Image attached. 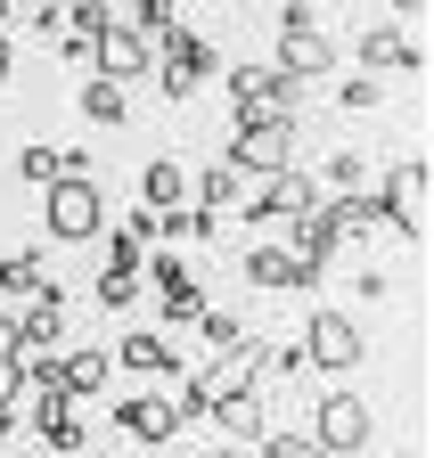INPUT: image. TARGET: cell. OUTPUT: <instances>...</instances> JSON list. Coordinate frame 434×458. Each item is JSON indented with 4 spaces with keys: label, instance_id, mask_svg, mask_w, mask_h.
I'll use <instances>...</instances> for the list:
<instances>
[{
    "label": "cell",
    "instance_id": "obj_1",
    "mask_svg": "<svg viewBox=\"0 0 434 458\" xmlns=\"http://www.w3.org/2000/svg\"><path fill=\"white\" fill-rule=\"evenodd\" d=\"M213 74H222V49H213L205 33H189V25H165V33H156V90H165L173 106H189Z\"/></svg>",
    "mask_w": 434,
    "mask_h": 458
},
{
    "label": "cell",
    "instance_id": "obj_2",
    "mask_svg": "<svg viewBox=\"0 0 434 458\" xmlns=\"http://www.w3.org/2000/svg\"><path fill=\"white\" fill-rule=\"evenodd\" d=\"M246 181H262V172H287L295 164V114H262V106H238V123H230V156Z\"/></svg>",
    "mask_w": 434,
    "mask_h": 458
},
{
    "label": "cell",
    "instance_id": "obj_3",
    "mask_svg": "<svg viewBox=\"0 0 434 458\" xmlns=\"http://www.w3.org/2000/svg\"><path fill=\"white\" fill-rule=\"evenodd\" d=\"M262 352H270L262 335H238L230 352H213V360L189 377V393H181V418H205L222 393H246V385H262Z\"/></svg>",
    "mask_w": 434,
    "mask_h": 458
},
{
    "label": "cell",
    "instance_id": "obj_4",
    "mask_svg": "<svg viewBox=\"0 0 434 458\" xmlns=\"http://www.w3.org/2000/svg\"><path fill=\"white\" fill-rule=\"evenodd\" d=\"M426 189H434V172H426V156H402L386 181H377V197H369V213H377V229H402L410 246H426Z\"/></svg>",
    "mask_w": 434,
    "mask_h": 458
},
{
    "label": "cell",
    "instance_id": "obj_5",
    "mask_svg": "<svg viewBox=\"0 0 434 458\" xmlns=\"http://www.w3.org/2000/svg\"><path fill=\"white\" fill-rule=\"evenodd\" d=\"M41 229H49L58 246H90L98 229H106L98 181H74V172H66V181H49V189H41Z\"/></svg>",
    "mask_w": 434,
    "mask_h": 458
},
{
    "label": "cell",
    "instance_id": "obj_6",
    "mask_svg": "<svg viewBox=\"0 0 434 458\" xmlns=\"http://www.w3.org/2000/svg\"><path fill=\"white\" fill-rule=\"evenodd\" d=\"M361 360H369V335H361L353 311H311V319H303V369H319V377H353Z\"/></svg>",
    "mask_w": 434,
    "mask_h": 458
},
{
    "label": "cell",
    "instance_id": "obj_7",
    "mask_svg": "<svg viewBox=\"0 0 434 458\" xmlns=\"http://www.w3.org/2000/svg\"><path fill=\"white\" fill-rule=\"evenodd\" d=\"M369 434H377V418H369L361 393H319V401H311V442L328 450V458H361Z\"/></svg>",
    "mask_w": 434,
    "mask_h": 458
},
{
    "label": "cell",
    "instance_id": "obj_8",
    "mask_svg": "<svg viewBox=\"0 0 434 458\" xmlns=\"http://www.w3.org/2000/svg\"><path fill=\"white\" fill-rule=\"evenodd\" d=\"M90 74H98V82H123V90H132V82H148V74H156V41H148V33H132V25L115 17V25L98 33V49H90Z\"/></svg>",
    "mask_w": 434,
    "mask_h": 458
},
{
    "label": "cell",
    "instance_id": "obj_9",
    "mask_svg": "<svg viewBox=\"0 0 434 458\" xmlns=\"http://www.w3.org/2000/svg\"><path fill=\"white\" fill-rule=\"evenodd\" d=\"M238 205H246V221H254V229H262V221H295L303 205H319V181L287 164V172H262V181H254Z\"/></svg>",
    "mask_w": 434,
    "mask_h": 458
},
{
    "label": "cell",
    "instance_id": "obj_10",
    "mask_svg": "<svg viewBox=\"0 0 434 458\" xmlns=\"http://www.w3.org/2000/svg\"><path fill=\"white\" fill-rule=\"evenodd\" d=\"M181 426H189V418H181V401H165V393H123V401H115V434L140 442V450H165Z\"/></svg>",
    "mask_w": 434,
    "mask_h": 458
},
{
    "label": "cell",
    "instance_id": "obj_11",
    "mask_svg": "<svg viewBox=\"0 0 434 458\" xmlns=\"http://www.w3.org/2000/svg\"><path fill=\"white\" fill-rule=\"evenodd\" d=\"M246 286H254V295H303V286H319V270H311L295 246L254 238V254H246Z\"/></svg>",
    "mask_w": 434,
    "mask_h": 458
},
{
    "label": "cell",
    "instance_id": "obj_12",
    "mask_svg": "<svg viewBox=\"0 0 434 458\" xmlns=\"http://www.w3.org/2000/svg\"><path fill=\"white\" fill-rule=\"evenodd\" d=\"M33 434L58 450V458H82V450H90V426L74 418V401H66L58 385H49V393H33Z\"/></svg>",
    "mask_w": 434,
    "mask_h": 458
},
{
    "label": "cell",
    "instance_id": "obj_13",
    "mask_svg": "<svg viewBox=\"0 0 434 458\" xmlns=\"http://www.w3.org/2000/svg\"><path fill=\"white\" fill-rule=\"evenodd\" d=\"M66 344V286H41L17 311V352H58Z\"/></svg>",
    "mask_w": 434,
    "mask_h": 458
},
{
    "label": "cell",
    "instance_id": "obj_14",
    "mask_svg": "<svg viewBox=\"0 0 434 458\" xmlns=\"http://www.w3.org/2000/svg\"><path fill=\"white\" fill-rule=\"evenodd\" d=\"M270 66L279 74H295V82H319L336 66V41L319 33V25H303V33H279V57H270Z\"/></svg>",
    "mask_w": 434,
    "mask_h": 458
},
{
    "label": "cell",
    "instance_id": "obj_15",
    "mask_svg": "<svg viewBox=\"0 0 434 458\" xmlns=\"http://www.w3.org/2000/svg\"><path fill=\"white\" fill-rule=\"evenodd\" d=\"M361 66L369 74H426V49L410 33H394V25H369L361 33Z\"/></svg>",
    "mask_w": 434,
    "mask_h": 458
},
{
    "label": "cell",
    "instance_id": "obj_16",
    "mask_svg": "<svg viewBox=\"0 0 434 458\" xmlns=\"http://www.w3.org/2000/svg\"><path fill=\"white\" fill-rule=\"evenodd\" d=\"M106 360H115V369H132V377H173V369H181V360H173V344L156 335V327H132Z\"/></svg>",
    "mask_w": 434,
    "mask_h": 458
},
{
    "label": "cell",
    "instance_id": "obj_17",
    "mask_svg": "<svg viewBox=\"0 0 434 458\" xmlns=\"http://www.w3.org/2000/svg\"><path fill=\"white\" fill-rule=\"evenodd\" d=\"M41 286H58V278H49V254H41V246H25V254L0 262V295H9V303H33Z\"/></svg>",
    "mask_w": 434,
    "mask_h": 458
},
{
    "label": "cell",
    "instance_id": "obj_18",
    "mask_svg": "<svg viewBox=\"0 0 434 458\" xmlns=\"http://www.w3.org/2000/svg\"><path fill=\"white\" fill-rule=\"evenodd\" d=\"M205 418H222V434H230V442H254V434L270 426V418H262V385H246V393H222Z\"/></svg>",
    "mask_w": 434,
    "mask_h": 458
},
{
    "label": "cell",
    "instance_id": "obj_19",
    "mask_svg": "<svg viewBox=\"0 0 434 458\" xmlns=\"http://www.w3.org/2000/svg\"><path fill=\"white\" fill-rule=\"evenodd\" d=\"M140 205H148V213H173V205H189V172H181L173 156H156V164L140 172Z\"/></svg>",
    "mask_w": 434,
    "mask_h": 458
},
{
    "label": "cell",
    "instance_id": "obj_20",
    "mask_svg": "<svg viewBox=\"0 0 434 458\" xmlns=\"http://www.w3.org/2000/svg\"><path fill=\"white\" fill-rule=\"evenodd\" d=\"M106 369H115V360H106L98 344H74V352H58V393H66V401H74V393H98Z\"/></svg>",
    "mask_w": 434,
    "mask_h": 458
},
{
    "label": "cell",
    "instance_id": "obj_21",
    "mask_svg": "<svg viewBox=\"0 0 434 458\" xmlns=\"http://www.w3.org/2000/svg\"><path fill=\"white\" fill-rule=\"evenodd\" d=\"M238 197H246V172L238 164H205L197 181H189V205H205V213H230Z\"/></svg>",
    "mask_w": 434,
    "mask_h": 458
},
{
    "label": "cell",
    "instance_id": "obj_22",
    "mask_svg": "<svg viewBox=\"0 0 434 458\" xmlns=\"http://www.w3.org/2000/svg\"><path fill=\"white\" fill-rule=\"evenodd\" d=\"M82 114H90L98 131H123V123H132V90H123V82H98V74H90V82H82Z\"/></svg>",
    "mask_w": 434,
    "mask_h": 458
},
{
    "label": "cell",
    "instance_id": "obj_23",
    "mask_svg": "<svg viewBox=\"0 0 434 458\" xmlns=\"http://www.w3.org/2000/svg\"><path fill=\"white\" fill-rule=\"evenodd\" d=\"M90 295H98L106 311H132V295H140V262H106V270H98V286H90Z\"/></svg>",
    "mask_w": 434,
    "mask_h": 458
},
{
    "label": "cell",
    "instance_id": "obj_24",
    "mask_svg": "<svg viewBox=\"0 0 434 458\" xmlns=\"http://www.w3.org/2000/svg\"><path fill=\"white\" fill-rule=\"evenodd\" d=\"M140 278H156L173 295V286H197V262L189 254H140Z\"/></svg>",
    "mask_w": 434,
    "mask_h": 458
},
{
    "label": "cell",
    "instance_id": "obj_25",
    "mask_svg": "<svg viewBox=\"0 0 434 458\" xmlns=\"http://www.w3.org/2000/svg\"><path fill=\"white\" fill-rule=\"evenodd\" d=\"M17 172H25L33 189H49V181H58V172H66V148H49V140H33V148L17 156Z\"/></svg>",
    "mask_w": 434,
    "mask_h": 458
},
{
    "label": "cell",
    "instance_id": "obj_26",
    "mask_svg": "<svg viewBox=\"0 0 434 458\" xmlns=\"http://www.w3.org/2000/svg\"><path fill=\"white\" fill-rule=\"evenodd\" d=\"M115 17H123L132 33H148V41H156V33H165V25H173V0H123V9H115Z\"/></svg>",
    "mask_w": 434,
    "mask_h": 458
},
{
    "label": "cell",
    "instance_id": "obj_27",
    "mask_svg": "<svg viewBox=\"0 0 434 458\" xmlns=\"http://www.w3.org/2000/svg\"><path fill=\"white\" fill-rule=\"evenodd\" d=\"M197 335L213 344V352H230V344H238V335H254V327H246L238 311H197Z\"/></svg>",
    "mask_w": 434,
    "mask_h": 458
},
{
    "label": "cell",
    "instance_id": "obj_28",
    "mask_svg": "<svg viewBox=\"0 0 434 458\" xmlns=\"http://www.w3.org/2000/svg\"><path fill=\"white\" fill-rule=\"evenodd\" d=\"M254 442H262V458H328V450H319L311 434H279V426H262Z\"/></svg>",
    "mask_w": 434,
    "mask_h": 458
},
{
    "label": "cell",
    "instance_id": "obj_29",
    "mask_svg": "<svg viewBox=\"0 0 434 458\" xmlns=\"http://www.w3.org/2000/svg\"><path fill=\"white\" fill-rule=\"evenodd\" d=\"M361 181H369V164H361L353 148H336V156H328V181H319V189H336V197H353Z\"/></svg>",
    "mask_w": 434,
    "mask_h": 458
},
{
    "label": "cell",
    "instance_id": "obj_30",
    "mask_svg": "<svg viewBox=\"0 0 434 458\" xmlns=\"http://www.w3.org/2000/svg\"><path fill=\"white\" fill-rule=\"evenodd\" d=\"M377 98H386V90H377V74H345V82H336V106H345V114H369Z\"/></svg>",
    "mask_w": 434,
    "mask_h": 458
},
{
    "label": "cell",
    "instance_id": "obj_31",
    "mask_svg": "<svg viewBox=\"0 0 434 458\" xmlns=\"http://www.w3.org/2000/svg\"><path fill=\"white\" fill-rule=\"evenodd\" d=\"M197 311H205V278H197V286H173V295H165V327H189Z\"/></svg>",
    "mask_w": 434,
    "mask_h": 458
},
{
    "label": "cell",
    "instance_id": "obj_32",
    "mask_svg": "<svg viewBox=\"0 0 434 458\" xmlns=\"http://www.w3.org/2000/svg\"><path fill=\"white\" fill-rule=\"evenodd\" d=\"M262 82H270V66H238L230 74V106H262Z\"/></svg>",
    "mask_w": 434,
    "mask_h": 458
},
{
    "label": "cell",
    "instance_id": "obj_33",
    "mask_svg": "<svg viewBox=\"0 0 434 458\" xmlns=\"http://www.w3.org/2000/svg\"><path fill=\"white\" fill-rule=\"evenodd\" d=\"M303 25H319L311 0H279V33H303Z\"/></svg>",
    "mask_w": 434,
    "mask_h": 458
},
{
    "label": "cell",
    "instance_id": "obj_34",
    "mask_svg": "<svg viewBox=\"0 0 434 458\" xmlns=\"http://www.w3.org/2000/svg\"><path fill=\"white\" fill-rule=\"evenodd\" d=\"M17 393H25V369H17V352H9V360H0V410H9Z\"/></svg>",
    "mask_w": 434,
    "mask_h": 458
},
{
    "label": "cell",
    "instance_id": "obj_35",
    "mask_svg": "<svg viewBox=\"0 0 434 458\" xmlns=\"http://www.w3.org/2000/svg\"><path fill=\"white\" fill-rule=\"evenodd\" d=\"M9 352H17V311L0 303V360H9Z\"/></svg>",
    "mask_w": 434,
    "mask_h": 458
},
{
    "label": "cell",
    "instance_id": "obj_36",
    "mask_svg": "<svg viewBox=\"0 0 434 458\" xmlns=\"http://www.w3.org/2000/svg\"><path fill=\"white\" fill-rule=\"evenodd\" d=\"M9 66H17V57H9V33H0V90H9Z\"/></svg>",
    "mask_w": 434,
    "mask_h": 458
},
{
    "label": "cell",
    "instance_id": "obj_37",
    "mask_svg": "<svg viewBox=\"0 0 434 458\" xmlns=\"http://www.w3.org/2000/svg\"><path fill=\"white\" fill-rule=\"evenodd\" d=\"M9 434H17V410H0V450H9Z\"/></svg>",
    "mask_w": 434,
    "mask_h": 458
},
{
    "label": "cell",
    "instance_id": "obj_38",
    "mask_svg": "<svg viewBox=\"0 0 434 458\" xmlns=\"http://www.w3.org/2000/svg\"><path fill=\"white\" fill-rule=\"evenodd\" d=\"M394 17H426V0H394Z\"/></svg>",
    "mask_w": 434,
    "mask_h": 458
},
{
    "label": "cell",
    "instance_id": "obj_39",
    "mask_svg": "<svg viewBox=\"0 0 434 458\" xmlns=\"http://www.w3.org/2000/svg\"><path fill=\"white\" fill-rule=\"evenodd\" d=\"M9 17H17V0H0V33H9Z\"/></svg>",
    "mask_w": 434,
    "mask_h": 458
},
{
    "label": "cell",
    "instance_id": "obj_40",
    "mask_svg": "<svg viewBox=\"0 0 434 458\" xmlns=\"http://www.w3.org/2000/svg\"><path fill=\"white\" fill-rule=\"evenodd\" d=\"M213 458H238V450H213Z\"/></svg>",
    "mask_w": 434,
    "mask_h": 458
},
{
    "label": "cell",
    "instance_id": "obj_41",
    "mask_svg": "<svg viewBox=\"0 0 434 458\" xmlns=\"http://www.w3.org/2000/svg\"><path fill=\"white\" fill-rule=\"evenodd\" d=\"M148 458H165V450H148Z\"/></svg>",
    "mask_w": 434,
    "mask_h": 458
},
{
    "label": "cell",
    "instance_id": "obj_42",
    "mask_svg": "<svg viewBox=\"0 0 434 458\" xmlns=\"http://www.w3.org/2000/svg\"><path fill=\"white\" fill-rule=\"evenodd\" d=\"M0 458H9V450H0Z\"/></svg>",
    "mask_w": 434,
    "mask_h": 458
}]
</instances>
